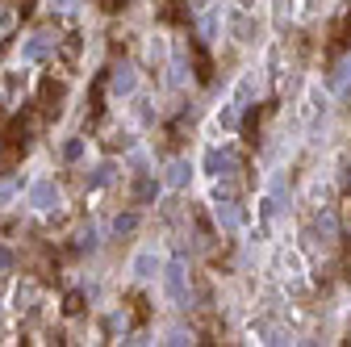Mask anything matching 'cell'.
Listing matches in <instances>:
<instances>
[{
  "instance_id": "obj_1",
  "label": "cell",
  "mask_w": 351,
  "mask_h": 347,
  "mask_svg": "<svg viewBox=\"0 0 351 347\" xmlns=\"http://www.w3.org/2000/svg\"><path fill=\"white\" fill-rule=\"evenodd\" d=\"M163 289H167V301L171 306H189L193 301V276H189V259L176 255L171 264H163Z\"/></svg>"
},
{
  "instance_id": "obj_2",
  "label": "cell",
  "mask_w": 351,
  "mask_h": 347,
  "mask_svg": "<svg viewBox=\"0 0 351 347\" xmlns=\"http://www.w3.org/2000/svg\"><path fill=\"white\" fill-rule=\"evenodd\" d=\"M55 47H59V34L38 29V34H29V38L21 42V63H42V59H51Z\"/></svg>"
},
{
  "instance_id": "obj_3",
  "label": "cell",
  "mask_w": 351,
  "mask_h": 347,
  "mask_svg": "<svg viewBox=\"0 0 351 347\" xmlns=\"http://www.w3.org/2000/svg\"><path fill=\"white\" fill-rule=\"evenodd\" d=\"M25 205H34L38 213H51V209H59V205H63V193H59V184H55V180L42 176V180H34V184H29Z\"/></svg>"
},
{
  "instance_id": "obj_4",
  "label": "cell",
  "mask_w": 351,
  "mask_h": 347,
  "mask_svg": "<svg viewBox=\"0 0 351 347\" xmlns=\"http://www.w3.org/2000/svg\"><path fill=\"white\" fill-rule=\"evenodd\" d=\"M130 272H134V280H155L163 272V255L155 247H143L134 259H130Z\"/></svg>"
},
{
  "instance_id": "obj_5",
  "label": "cell",
  "mask_w": 351,
  "mask_h": 347,
  "mask_svg": "<svg viewBox=\"0 0 351 347\" xmlns=\"http://www.w3.org/2000/svg\"><path fill=\"white\" fill-rule=\"evenodd\" d=\"M138 88V71L130 67V63H113V71H109V93L113 97H130Z\"/></svg>"
},
{
  "instance_id": "obj_6",
  "label": "cell",
  "mask_w": 351,
  "mask_h": 347,
  "mask_svg": "<svg viewBox=\"0 0 351 347\" xmlns=\"http://www.w3.org/2000/svg\"><path fill=\"white\" fill-rule=\"evenodd\" d=\"M205 171H209V176H217V180H230L234 171H239V159L230 151H209L205 155Z\"/></svg>"
},
{
  "instance_id": "obj_7",
  "label": "cell",
  "mask_w": 351,
  "mask_h": 347,
  "mask_svg": "<svg viewBox=\"0 0 351 347\" xmlns=\"http://www.w3.org/2000/svg\"><path fill=\"white\" fill-rule=\"evenodd\" d=\"M213 222L222 226L226 235H234V230L243 226V213H239V205H234V201H213Z\"/></svg>"
},
{
  "instance_id": "obj_8",
  "label": "cell",
  "mask_w": 351,
  "mask_h": 347,
  "mask_svg": "<svg viewBox=\"0 0 351 347\" xmlns=\"http://www.w3.org/2000/svg\"><path fill=\"white\" fill-rule=\"evenodd\" d=\"M163 184H167V189H189V184H193V163H189V159H171Z\"/></svg>"
},
{
  "instance_id": "obj_9",
  "label": "cell",
  "mask_w": 351,
  "mask_h": 347,
  "mask_svg": "<svg viewBox=\"0 0 351 347\" xmlns=\"http://www.w3.org/2000/svg\"><path fill=\"white\" fill-rule=\"evenodd\" d=\"M159 193H163V184H159L155 176H138V180H134V201H138V205L159 201Z\"/></svg>"
},
{
  "instance_id": "obj_10",
  "label": "cell",
  "mask_w": 351,
  "mask_h": 347,
  "mask_svg": "<svg viewBox=\"0 0 351 347\" xmlns=\"http://www.w3.org/2000/svg\"><path fill=\"white\" fill-rule=\"evenodd\" d=\"M330 88H335V93H343V97H351V55H347V59H339V67L330 71Z\"/></svg>"
},
{
  "instance_id": "obj_11",
  "label": "cell",
  "mask_w": 351,
  "mask_h": 347,
  "mask_svg": "<svg viewBox=\"0 0 351 347\" xmlns=\"http://www.w3.org/2000/svg\"><path fill=\"white\" fill-rule=\"evenodd\" d=\"M134 230H138V213H117V218L109 222V235H117V239L121 235H134Z\"/></svg>"
},
{
  "instance_id": "obj_12",
  "label": "cell",
  "mask_w": 351,
  "mask_h": 347,
  "mask_svg": "<svg viewBox=\"0 0 351 347\" xmlns=\"http://www.w3.org/2000/svg\"><path fill=\"white\" fill-rule=\"evenodd\" d=\"M113 176H117V167H113V163H97V167H93V176H88V189H105Z\"/></svg>"
},
{
  "instance_id": "obj_13",
  "label": "cell",
  "mask_w": 351,
  "mask_h": 347,
  "mask_svg": "<svg viewBox=\"0 0 351 347\" xmlns=\"http://www.w3.org/2000/svg\"><path fill=\"white\" fill-rule=\"evenodd\" d=\"M63 159H67V163L84 159V139H67V143H63Z\"/></svg>"
},
{
  "instance_id": "obj_14",
  "label": "cell",
  "mask_w": 351,
  "mask_h": 347,
  "mask_svg": "<svg viewBox=\"0 0 351 347\" xmlns=\"http://www.w3.org/2000/svg\"><path fill=\"white\" fill-rule=\"evenodd\" d=\"M318 230H322V235H330V239L339 235V222H335V213H318Z\"/></svg>"
},
{
  "instance_id": "obj_15",
  "label": "cell",
  "mask_w": 351,
  "mask_h": 347,
  "mask_svg": "<svg viewBox=\"0 0 351 347\" xmlns=\"http://www.w3.org/2000/svg\"><path fill=\"white\" fill-rule=\"evenodd\" d=\"M193 339H197V335H193V331H184V326H171V331H167V339H163V343H193Z\"/></svg>"
},
{
  "instance_id": "obj_16",
  "label": "cell",
  "mask_w": 351,
  "mask_h": 347,
  "mask_svg": "<svg viewBox=\"0 0 351 347\" xmlns=\"http://www.w3.org/2000/svg\"><path fill=\"white\" fill-rule=\"evenodd\" d=\"M97 247V230L88 226V230H80V251H93Z\"/></svg>"
},
{
  "instance_id": "obj_17",
  "label": "cell",
  "mask_w": 351,
  "mask_h": 347,
  "mask_svg": "<svg viewBox=\"0 0 351 347\" xmlns=\"http://www.w3.org/2000/svg\"><path fill=\"white\" fill-rule=\"evenodd\" d=\"M9 268H13V251L0 247V272H9Z\"/></svg>"
},
{
  "instance_id": "obj_18",
  "label": "cell",
  "mask_w": 351,
  "mask_h": 347,
  "mask_svg": "<svg viewBox=\"0 0 351 347\" xmlns=\"http://www.w3.org/2000/svg\"><path fill=\"white\" fill-rule=\"evenodd\" d=\"M101 9H105V13H117V9H125V0H105Z\"/></svg>"
},
{
  "instance_id": "obj_19",
  "label": "cell",
  "mask_w": 351,
  "mask_h": 347,
  "mask_svg": "<svg viewBox=\"0 0 351 347\" xmlns=\"http://www.w3.org/2000/svg\"><path fill=\"white\" fill-rule=\"evenodd\" d=\"M51 5H55V9H63V13H67V9H75L71 0H51Z\"/></svg>"
}]
</instances>
